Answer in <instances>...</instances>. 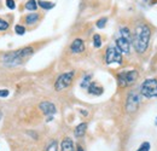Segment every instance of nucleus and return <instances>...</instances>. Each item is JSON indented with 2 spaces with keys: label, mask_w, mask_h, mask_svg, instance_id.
I'll return each instance as SVG.
<instances>
[{
  "label": "nucleus",
  "mask_w": 157,
  "mask_h": 151,
  "mask_svg": "<svg viewBox=\"0 0 157 151\" xmlns=\"http://www.w3.org/2000/svg\"><path fill=\"white\" fill-rule=\"evenodd\" d=\"M6 6H7L10 10H15V9H16V2H15V0H6Z\"/></svg>",
  "instance_id": "nucleus-24"
},
{
  "label": "nucleus",
  "mask_w": 157,
  "mask_h": 151,
  "mask_svg": "<svg viewBox=\"0 0 157 151\" xmlns=\"http://www.w3.org/2000/svg\"><path fill=\"white\" fill-rule=\"evenodd\" d=\"M15 30H16V33H17L18 35H23V34L25 33V28H24L23 25H20V24L15 27Z\"/></svg>",
  "instance_id": "nucleus-21"
},
{
  "label": "nucleus",
  "mask_w": 157,
  "mask_h": 151,
  "mask_svg": "<svg viewBox=\"0 0 157 151\" xmlns=\"http://www.w3.org/2000/svg\"><path fill=\"white\" fill-rule=\"evenodd\" d=\"M116 47L120 50L121 53H128L131 50V40L123 38V37L118 38L116 40Z\"/></svg>",
  "instance_id": "nucleus-8"
},
{
  "label": "nucleus",
  "mask_w": 157,
  "mask_h": 151,
  "mask_svg": "<svg viewBox=\"0 0 157 151\" xmlns=\"http://www.w3.org/2000/svg\"><path fill=\"white\" fill-rule=\"evenodd\" d=\"M88 92L93 95H100L103 93V87L101 86H98L96 82H91L90 86H88Z\"/></svg>",
  "instance_id": "nucleus-11"
},
{
  "label": "nucleus",
  "mask_w": 157,
  "mask_h": 151,
  "mask_svg": "<svg viewBox=\"0 0 157 151\" xmlns=\"http://www.w3.org/2000/svg\"><path fill=\"white\" fill-rule=\"evenodd\" d=\"M106 21H108L106 18L99 19L98 22H97V27H98V28H100V29H101V28H104V27H105V24H106Z\"/></svg>",
  "instance_id": "nucleus-25"
},
{
  "label": "nucleus",
  "mask_w": 157,
  "mask_h": 151,
  "mask_svg": "<svg viewBox=\"0 0 157 151\" xmlns=\"http://www.w3.org/2000/svg\"><path fill=\"white\" fill-rule=\"evenodd\" d=\"M86 130H87V123H80L78 127L75 128V137L81 138L82 135H85Z\"/></svg>",
  "instance_id": "nucleus-13"
},
{
  "label": "nucleus",
  "mask_w": 157,
  "mask_h": 151,
  "mask_svg": "<svg viewBox=\"0 0 157 151\" xmlns=\"http://www.w3.org/2000/svg\"><path fill=\"white\" fill-rule=\"evenodd\" d=\"M7 28H9V23H7V21L0 18V30H6Z\"/></svg>",
  "instance_id": "nucleus-23"
},
{
  "label": "nucleus",
  "mask_w": 157,
  "mask_h": 151,
  "mask_svg": "<svg viewBox=\"0 0 157 151\" xmlns=\"http://www.w3.org/2000/svg\"><path fill=\"white\" fill-rule=\"evenodd\" d=\"M149 150H150V143L145 141V143H143V144L140 145V148H139L137 151H149Z\"/></svg>",
  "instance_id": "nucleus-20"
},
{
  "label": "nucleus",
  "mask_w": 157,
  "mask_h": 151,
  "mask_svg": "<svg viewBox=\"0 0 157 151\" xmlns=\"http://www.w3.org/2000/svg\"><path fill=\"white\" fill-rule=\"evenodd\" d=\"M46 151H57V141H51L50 143V145L47 146V149H46Z\"/></svg>",
  "instance_id": "nucleus-22"
},
{
  "label": "nucleus",
  "mask_w": 157,
  "mask_h": 151,
  "mask_svg": "<svg viewBox=\"0 0 157 151\" xmlns=\"http://www.w3.org/2000/svg\"><path fill=\"white\" fill-rule=\"evenodd\" d=\"M93 45H94V47H100L101 46V40H100V35L99 34H96L94 37H93Z\"/></svg>",
  "instance_id": "nucleus-19"
},
{
  "label": "nucleus",
  "mask_w": 157,
  "mask_h": 151,
  "mask_svg": "<svg viewBox=\"0 0 157 151\" xmlns=\"http://www.w3.org/2000/svg\"><path fill=\"white\" fill-rule=\"evenodd\" d=\"M151 35V30L149 25L146 24H139L136 30H134V37H133V45L138 53H143L146 51L149 46V40Z\"/></svg>",
  "instance_id": "nucleus-1"
},
{
  "label": "nucleus",
  "mask_w": 157,
  "mask_h": 151,
  "mask_svg": "<svg viewBox=\"0 0 157 151\" xmlns=\"http://www.w3.org/2000/svg\"><path fill=\"white\" fill-rule=\"evenodd\" d=\"M7 95H9L7 90H0V98H6Z\"/></svg>",
  "instance_id": "nucleus-26"
},
{
  "label": "nucleus",
  "mask_w": 157,
  "mask_h": 151,
  "mask_svg": "<svg viewBox=\"0 0 157 151\" xmlns=\"http://www.w3.org/2000/svg\"><path fill=\"white\" fill-rule=\"evenodd\" d=\"M33 48L32 47H24L13 52H9L6 55H4L2 60L4 63H6L7 65H18L21 63H23V60L28 57L33 55Z\"/></svg>",
  "instance_id": "nucleus-2"
},
{
  "label": "nucleus",
  "mask_w": 157,
  "mask_h": 151,
  "mask_svg": "<svg viewBox=\"0 0 157 151\" xmlns=\"http://www.w3.org/2000/svg\"><path fill=\"white\" fill-rule=\"evenodd\" d=\"M39 6H41L44 10H50L55 6V4L50 1H45V0H39Z\"/></svg>",
  "instance_id": "nucleus-16"
},
{
  "label": "nucleus",
  "mask_w": 157,
  "mask_h": 151,
  "mask_svg": "<svg viewBox=\"0 0 157 151\" xmlns=\"http://www.w3.org/2000/svg\"><path fill=\"white\" fill-rule=\"evenodd\" d=\"M39 108H40V110L45 114V115H47V116H52L53 114L56 113V106H55V104H52V103H50V102H42V103H40Z\"/></svg>",
  "instance_id": "nucleus-9"
},
{
  "label": "nucleus",
  "mask_w": 157,
  "mask_h": 151,
  "mask_svg": "<svg viewBox=\"0 0 157 151\" xmlns=\"http://www.w3.org/2000/svg\"><path fill=\"white\" fill-rule=\"evenodd\" d=\"M140 103V98L136 92H131L127 98V103H126V109L128 113H134L139 106Z\"/></svg>",
  "instance_id": "nucleus-7"
},
{
  "label": "nucleus",
  "mask_w": 157,
  "mask_h": 151,
  "mask_svg": "<svg viewBox=\"0 0 157 151\" xmlns=\"http://www.w3.org/2000/svg\"><path fill=\"white\" fill-rule=\"evenodd\" d=\"M120 33H121V37H123V38L128 39V40H131V39H132L131 30H129L128 28H122V29L120 30Z\"/></svg>",
  "instance_id": "nucleus-17"
},
{
  "label": "nucleus",
  "mask_w": 157,
  "mask_h": 151,
  "mask_svg": "<svg viewBox=\"0 0 157 151\" xmlns=\"http://www.w3.org/2000/svg\"><path fill=\"white\" fill-rule=\"evenodd\" d=\"M140 93L145 98H154L157 97V80L156 79H147L140 86Z\"/></svg>",
  "instance_id": "nucleus-3"
},
{
  "label": "nucleus",
  "mask_w": 157,
  "mask_h": 151,
  "mask_svg": "<svg viewBox=\"0 0 157 151\" xmlns=\"http://www.w3.org/2000/svg\"><path fill=\"white\" fill-rule=\"evenodd\" d=\"M76 151H83V149H82L81 146H78V150H76Z\"/></svg>",
  "instance_id": "nucleus-27"
},
{
  "label": "nucleus",
  "mask_w": 157,
  "mask_h": 151,
  "mask_svg": "<svg viewBox=\"0 0 157 151\" xmlns=\"http://www.w3.org/2000/svg\"><path fill=\"white\" fill-rule=\"evenodd\" d=\"M73 77H74V72H68V73L59 75L56 83H55L56 91H63L64 88H67L73 82Z\"/></svg>",
  "instance_id": "nucleus-4"
},
{
  "label": "nucleus",
  "mask_w": 157,
  "mask_h": 151,
  "mask_svg": "<svg viewBox=\"0 0 157 151\" xmlns=\"http://www.w3.org/2000/svg\"><path fill=\"white\" fill-rule=\"evenodd\" d=\"M105 59H106L108 64H111V63L121 64L122 63V56H121L120 50L117 47H108L106 53H105Z\"/></svg>",
  "instance_id": "nucleus-6"
},
{
  "label": "nucleus",
  "mask_w": 157,
  "mask_h": 151,
  "mask_svg": "<svg viewBox=\"0 0 157 151\" xmlns=\"http://www.w3.org/2000/svg\"><path fill=\"white\" fill-rule=\"evenodd\" d=\"M25 9L29 10V11H35L38 9V2L35 0H29L25 4Z\"/></svg>",
  "instance_id": "nucleus-15"
},
{
  "label": "nucleus",
  "mask_w": 157,
  "mask_h": 151,
  "mask_svg": "<svg viewBox=\"0 0 157 151\" xmlns=\"http://www.w3.org/2000/svg\"><path fill=\"white\" fill-rule=\"evenodd\" d=\"M90 83H91V76L90 75L85 76L83 80H82V82H81V87L82 88H88Z\"/></svg>",
  "instance_id": "nucleus-18"
},
{
  "label": "nucleus",
  "mask_w": 157,
  "mask_h": 151,
  "mask_svg": "<svg viewBox=\"0 0 157 151\" xmlns=\"http://www.w3.org/2000/svg\"><path fill=\"white\" fill-rule=\"evenodd\" d=\"M39 19V15L38 14H30L25 17V23L27 24H34L35 22H38Z\"/></svg>",
  "instance_id": "nucleus-14"
},
{
  "label": "nucleus",
  "mask_w": 157,
  "mask_h": 151,
  "mask_svg": "<svg viewBox=\"0 0 157 151\" xmlns=\"http://www.w3.org/2000/svg\"><path fill=\"white\" fill-rule=\"evenodd\" d=\"M62 151H74V143L70 138H65L63 141H62Z\"/></svg>",
  "instance_id": "nucleus-12"
},
{
  "label": "nucleus",
  "mask_w": 157,
  "mask_h": 151,
  "mask_svg": "<svg viewBox=\"0 0 157 151\" xmlns=\"http://www.w3.org/2000/svg\"><path fill=\"white\" fill-rule=\"evenodd\" d=\"M70 50H71L74 53H81V52H83V50H85V44H83V41H82L81 39H75V40L73 41V44L70 45Z\"/></svg>",
  "instance_id": "nucleus-10"
},
{
  "label": "nucleus",
  "mask_w": 157,
  "mask_h": 151,
  "mask_svg": "<svg viewBox=\"0 0 157 151\" xmlns=\"http://www.w3.org/2000/svg\"><path fill=\"white\" fill-rule=\"evenodd\" d=\"M138 79V72L136 70H131V72H123L121 74H118V82L121 86H128L132 85L137 81Z\"/></svg>",
  "instance_id": "nucleus-5"
}]
</instances>
